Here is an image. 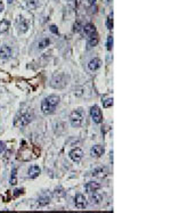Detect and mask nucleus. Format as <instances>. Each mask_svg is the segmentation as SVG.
Masks as SVG:
<instances>
[{"label": "nucleus", "instance_id": "f257e3e1", "mask_svg": "<svg viewBox=\"0 0 171 213\" xmlns=\"http://www.w3.org/2000/svg\"><path fill=\"white\" fill-rule=\"evenodd\" d=\"M70 122H71V126L72 127H80L85 120V112L82 109H75L73 111L71 114H70Z\"/></svg>", "mask_w": 171, "mask_h": 213}, {"label": "nucleus", "instance_id": "f03ea898", "mask_svg": "<svg viewBox=\"0 0 171 213\" xmlns=\"http://www.w3.org/2000/svg\"><path fill=\"white\" fill-rule=\"evenodd\" d=\"M67 80H69V76H66V74H57L52 79L50 85L55 89H61L67 85Z\"/></svg>", "mask_w": 171, "mask_h": 213}, {"label": "nucleus", "instance_id": "7ed1b4c3", "mask_svg": "<svg viewBox=\"0 0 171 213\" xmlns=\"http://www.w3.org/2000/svg\"><path fill=\"white\" fill-rule=\"evenodd\" d=\"M90 115H91V118H93V121L97 123V124H99V123H102L103 122V114H102V109L99 108V107L95 105V106H93L90 108Z\"/></svg>", "mask_w": 171, "mask_h": 213}, {"label": "nucleus", "instance_id": "20e7f679", "mask_svg": "<svg viewBox=\"0 0 171 213\" xmlns=\"http://www.w3.org/2000/svg\"><path fill=\"white\" fill-rule=\"evenodd\" d=\"M69 156H70V159L73 161V162H79V161L82 159V156H83V152H82L81 148L75 147V148L70 150Z\"/></svg>", "mask_w": 171, "mask_h": 213}, {"label": "nucleus", "instance_id": "39448f33", "mask_svg": "<svg viewBox=\"0 0 171 213\" xmlns=\"http://www.w3.org/2000/svg\"><path fill=\"white\" fill-rule=\"evenodd\" d=\"M74 204H75V207H78L80 210L81 209H85L86 206H87V200H86L85 195L78 194L74 197Z\"/></svg>", "mask_w": 171, "mask_h": 213}, {"label": "nucleus", "instance_id": "423d86ee", "mask_svg": "<svg viewBox=\"0 0 171 213\" xmlns=\"http://www.w3.org/2000/svg\"><path fill=\"white\" fill-rule=\"evenodd\" d=\"M100 187H102V186H100L99 182L90 181V182H88V183L85 186V190H86V193H88V194H91V193H94V192H97Z\"/></svg>", "mask_w": 171, "mask_h": 213}, {"label": "nucleus", "instance_id": "0eeeda50", "mask_svg": "<svg viewBox=\"0 0 171 213\" xmlns=\"http://www.w3.org/2000/svg\"><path fill=\"white\" fill-rule=\"evenodd\" d=\"M104 152H105V149L103 146H100V145H95V146H93L91 149H90V155L93 156V157H100L103 154H104Z\"/></svg>", "mask_w": 171, "mask_h": 213}, {"label": "nucleus", "instance_id": "6e6552de", "mask_svg": "<svg viewBox=\"0 0 171 213\" xmlns=\"http://www.w3.org/2000/svg\"><path fill=\"white\" fill-rule=\"evenodd\" d=\"M100 66H102V61H100L99 58H97V57L93 58V59H90V61H89V63H88V68H89L90 71H93V72L97 71Z\"/></svg>", "mask_w": 171, "mask_h": 213}, {"label": "nucleus", "instance_id": "1a4fd4ad", "mask_svg": "<svg viewBox=\"0 0 171 213\" xmlns=\"http://www.w3.org/2000/svg\"><path fill=\"white\" fill-rule=\"evenodd\" d=\"M45 100H46V102H47L50 106L56 107L58 104H59L61 98H59V96H57V95H50V96L46 97V98H45Z\"/></svg>", "mask_w": 171, "mask_h": 213}, {"label": "nucleus", "instance_id": "9d476101", "mask_svg": "<svg viewBox=\"0 0 171 213\" xmlns=\"http://www.w3.org/2000/svg\"><path fill=\"white\" fill-rule=\"evenodd\" d=\"M102 201H103V195H102L100 193H97V192L91 193L90 203H91L93 205H98V204L102 203Z\"/></svg>", "mask_w": 171, "mask_h": 213}, {"label": "nucleus", "instance_id": "9b49d317", "mask_svg": "<svg viewBox=\"0 0 171 213\" xmlns=\"http://www.w3.org/2000/svg\"><path fill=\"white\" fill-rule=\"evenodd\" d=\"M41 111H42L43 114H46V115H49V114H52L54 113V111H55V107L50 106L45 99H43L42 102H41Z\"/></svg>", "mask_w": 171, "mask_h": 213}, {"label": "nucleus", "instance_id": "f8f14e48", "mask_svg": "<svg viewBox=\"0 0 171 213\" xmlns=\"http://www.w3.org/2000/svg\"><path fill=\"white\" fill-rule=\"evenodd\" d=\"M11 56V49L8 46H4L0 49V59H8Z\"/></svg>", "mask_w": 171, "mask_h": 213}, {"label": "nucleus", "instance_id": "ddd939ff", "mask_svg": "<svg viewBox=\"0 0 171 213\" xmlns=\"http://www.w3.org/2000/svg\"><path fill=\"white\" fill-rule=\"evenodd\" d=\"M41 173V169L38 166V165H32V166H30V169L28 171V174H29V177L30 178H37L39 174Z\"/></svg>", "mask_w": 171, "mask_h": 213}, {"label": "nucleus", "instance_id": "4468645a", "mask_svg": "<svg viewBox=\"0 0 171 213\" xmlns=\"http://www.w3.org/2000/svg\"><path fill=\"white\" fill-rule=\"evenodd\" d=\"M107 173H108V170L106 168H97L93 171V176L97 178H104L107 176Z\"/></svg>", "mask_w": 171, "mask_h": 213}, {"label": "nucleus", "instance_id": "2eb2a0df", "mask_svg": "<svg viewBox=\"0 0 171 213\" xmlns=\"http://www.w3.org/2000/svg\"><path fill=\"white\" fill-rule=\"evenodd\" d=\"M83 31H85L86 35H89L90 37V35H93V34L96 33V26L93 23H88V24H86L85 26H83Z\"/></svg>", "mask_w": 171, "mask_h": 213}, {"label": "nucleus", "instance_id": "dca6fc26", "mask_svg": "<svg viewBox=\"0 0 171 213\" xmlns=\"http://www.w3.org/2000/svg\"><path fill=\"white\" fill-rule=\"evenodd\" d=\"M31 121H32V115L30 113H24L23 115H21L20 124H21L22 127H26Z\"/></svg>", "mask_w": 171, "mask_h": 213}, {"label": "nucleus", "instance_id": "f3484780", "mask_svg": "<svg viewBox=\"0 0 171 213\" xmlns=\"http://www.w3.org/2000/svg\"><path fill=\"white\" fill-rule=\"evenodd\" d=\"M98 42H99V38H98V35L96 33L90 35L89 39H88V46H90V47H95V46L98 44Z\"/></svg>", "mask_w": 171, "mask_h": 213}, {"label": "nucleus", "instance_id": "a211bd4d", "mask_svg": "<svg viewBox=\"0 0 171 213\" xmlns=\"http://www.w3.org/2000/svg\"><path fill=\"white\" fill-rule=\"evenodd\" d=\"M8 29H9V22L7 20L0 21V33H5L6 31H8Z\"/></svg>", "mask_w": 171, "mask_h": 213}, {"label": "nucleus", "instance_id": "6ab92c4d", "mask_svg": "<svg viewBox=\"0 0 171 213\" xmlns=\"http://www.w3.org/2000/svg\"><path fill=\"white\" fill-rule=\"evenodd\" d=\"M26 6L30 9H37L39 6V0H26Z\"/></svg>", "mask_w": 171, "mask_h": 213}, {"label": "nucleus", "instance_id": "aec40b11", "mask_svg": "<svg viewBox=\"0 0 171 213\" xmlns=\"http://www.w3.org/2000/svg\"><path fill=\"white\" fill-rule=\"evenodd\" d=\"M49 43H50V40H49L48 38H45V39H42L41 41H39V43H38V48H39V49H45L46 47L49 46Z\"/></svg>", "mask_w": 171, "mask_h": 213}, {"label": "nucleus", "instance_id": "412c9836", "mask_svg": "<svg viewBox=\"0 0 171 213\" xmlns=\"http://www.w3.org/2000/svg\"><path fill=\"white\" fill-rule=\"evenodd\" d=\"M106 26L108 30H112L113 29V13H111L106 18Z\"/></svg>", "mask_w": 171, "mask_h": 213}, {"label": "nucleus", "instance_id": "4be33fe9", "mask_svg": "<svg viewBox=\"0 0 171 213\" xmlns=\"http://www.w3.org/2000/svg\"><path fill=\"white\" fill-rule=\"evenodd\" d=\"M16 172H17V169H16V168H14V169H13V172H11V179H9V182H11V185H16V183H17Z\"/></svg>", "mask_w": 171, "mask_h": 213}, {"label": "nucleus", "instance_id": "5701e85b", "mask_svg": "<svg viewBox=\"0 0 171 213\" xmlns=\"http://www.w3.org/2000/svg\"><path fill=\"white\" fill-rule=\"evenodd\" d=\"M82 24H81V22H75L74 24H73V32H80L81 30H82Z\"/></svg>", "mask_w": 171, "mask_h": 213}, {"label": "nucleus", "instance_id": "b1692460", "mask_svg": "<svg viewBox=\"0 0 171 213\" xmlns=\"http://www.w3.org/2000/svg\"><path fill=\"white\" fill-rule=\"evenodd\" d=\"M49 197L48 196H45V197H40L39 200H38V204L39 205H41V206H43V205H46V204H48L49 203Z\"/></svg>", "mask_w": 171, "mask_h": 213}, {"label": "nucleus", "instance_id": "393cba45", "mask_svg": "<svg viewBox=\"0 0 171 213\" xmlns=\"http://www.w3.org/2000/svg\"><path fill=\"white\" fill-rule=\"evenodd\" d=\"M103 106L105 107V108L113 106V98H107L105 100H103Z\"/></svg>", "mask_w": 171, "mask_h": 213}, {"label": "nucleus", "instance_id": "a878e982", "mask_svg": "<svg viewBox=\"0 0 171 213\" xmlns=\"http://www.w3.org/2000/svg\"><path fill=\"white\" fill-rule=\"evenodd\" d=\"M112 47H113V37L112 35H108L107 38V42H106V48L107 50H112Z\"/></svg>", "mask_w": 171, "mask_h": 213}, {"label": "nucleus", "instance_id": "bb28decb", "mask_svg": "<svg viewBox=\"0 0 171 213\" xmlns=\"http://www.w3.org/2000/svg\"><path fill=\"white\" fill-rule=\"evenodd\" d=\"M20 26H21V28H20V30H21L22 33L26 32V31H28V29H29V26H28V23H25V22H23V21H22V24L20 25Z\"/></svg>", "mask_w": 171, "mask_h": 213}, {"label": "nucleus", "instance_id": "cd10ccee", "mask_svg": "<svg viewBox=\"0 0 171 213\" xmlns=\"http://www.w3.org/2000/svg\"><path fill=\"white\" fill-rule=\"evenodd\" d=\"M6 150V144L4 141H0V154H2Z\"/></svg>", "mask_w": 171, "mask_h": 213}, {"label": "nucleus", "instance_id": "c85d7f7f", "mask_svg": "<svg viewBox=\"0 0 171 213\" xmlns=\"http://www.w3.org/2000/svg\"><path fill=\"white\" fill-rule=\"evenodd\" d=\"M49 29H50V31H52L53 33H55V34H57V33H58V29H57V26H56V25H52Z\"/></svg>", "mask_w": 171, "mask_h": 213}, {"label": "nucleus", "instance_id": "c756f323", "mask_svg": "<svg viewBox=\"0 0 171 213\" xmlns=\"http://www.w3.org/2000/svg\"><path fill=\"white\" fill-rule=\"evenodd\" d=\"M4 8H5V5L2 4V1H0V13L4 11Z\"/></svg>", "mask_w": 171, "mask_h": 213}, {"label": "nucleus", "instance_id": "7c9ffc66", "mask_svg": "<svg viewBox=\"0 0 171 213\" xmlns=\"http://www.w3.org/2000/svg\"><path fill=\"white\" fill-rule=\"evenodd\" d=\"M88 2H89V5H94L96 2V0H88Z\"/></svg>", "mask_w": 171, "mask_h": 213}, {"label": "nucleus", "instance_id": "2f4dec72", "mask_svg": "<svg viewBox=\"0 0 171 213\" xmlns=\"http://www.w3.org/2000/svg\"><path fill=\"white\" fill-rule=\"evenodd\" d=\"M7 2H8V4H13V2H14V0H7Z\"/></svg>", "mask_w": 171, "mask_h": 213}, {"label": "nucleus", "instance_id": "473e14b6", "mask_svg": "<svg viewBox=\"0 0 171 213\" xmlns=\"http://www.w3.org/2000/svg\"><path fill=\"white\" fill-rule=\"evenodd\" d=\"M67 1H71V0H67Z\"/></svg>", "mask_w": 171, "mask_h": 213}]
</instances>
